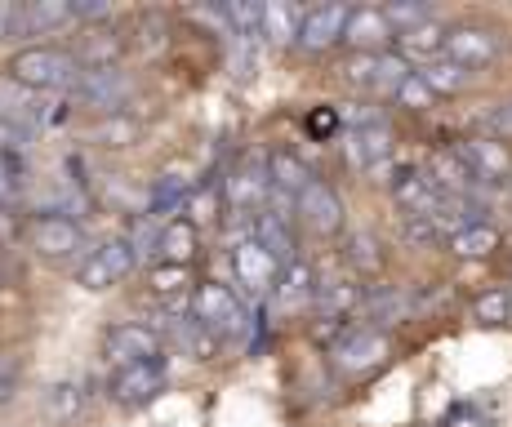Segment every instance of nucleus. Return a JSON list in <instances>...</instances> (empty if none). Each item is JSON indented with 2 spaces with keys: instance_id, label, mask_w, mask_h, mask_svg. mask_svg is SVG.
<instances>
[{
  "instance_id": "f257e3e1",
  "label": "nucleus",
  "mask_w": 512,
  "mask_h": 427,
  "mask_svg": "<svg viewBox=\"0 0 512 427\" xmlns=\"http://www.w3.org/2000/svg\"><path fill=\"white\" fill-rule=\"evenodd\" d=\"M76 76H81L76 54L54 49V45L18 49L14 63H9V81H18L23 89H36V94H58V89H72Z\"/></svg>"
},
{
  "instance_id": "f03ea898",
  "label": "nucleus",
  "mask_w": 512,
  "mask_h": 427,
  "mask_svg": "<svg viewBox=\"0 0 512 427\" xmlns=\"http://www.w3.org/2000/svg\"><path fill=\"white\" fill-rule=\"evenodd\" d=\"M192 321H201L205 330H214L223 343V339L245 334V307L236 303V294L228 285L210 281V285H196L192 290Z\"/></svg>"
},
{
  "instance_id": "7ed1b4c3",
  "label": "nucleus",
  "mask_w": 512,
  "mask_h": 427,
  "mask_svg": "<svg viewBox=\"0 0 512 427\" xmlns=\"http://www.w3.org/2000/svg\"><path fill=\"white\" fill-rule=\"evenodd\" d=\"M410 76V63L401 54H352L343 63V81L366 89V94H397L401 81Z\"/></svg>"
},
{
  "instance_id": "20e7f679",
  "label": "nucleus",
  "mask_w": 512,
  "mask_h": 427,
  "mask_svg": "<svg viewBox=\"0 0 512 427\" xmlns=\"http://www.w3.org/2000/svg\"><path fill=\"white\" fill-rule=\"evenodd\" d=\"M134 272V254L125 241H103L98 250H90L76 263V285L81 290H112L116 281Z\"/></svg>"
},
{
  "instance_id": "39448f33",
  "label": "nucleus",
  "mask_w": 512,
  "mask_h": 427,
  "mask_svg": "<svg viewBox=\"0 0 512 427\" xmlns=\"http://www.w3.org/2000/svg\"><path fill=\"white\" fill-rule=\"evenodd\" d=\"M330 361H334V370H343V374H366L374 365L388 361V339H383L374 325H352V330H343V339L330 347Z\"/></svg>"
},
{
  "instance_id": "423d86ee",
  "label": "nucleus",
  "mask_w": 512,
  "mask_h": 427,
  "mask_svg": "<svg viewBox=\"0 0 512 427\" xmlns=\"http://www.w3.org/2000/svg\"><path fill=\"white\" fill-rule=\"evenodd\" d=\"M504 54V36L495 32V27H477V23H464V27H450L446 36V54L450 63L468 67V72H477V67H490L495 58Z\"/></svg>"
},
{
  "instance_id": "0eeeda50",
  "label": "nucleus",
  "mask_w": 512,
  "mask_h": 427,
  "mask_svg": "<svg viewBox=\"0 0 512 427\" xmlns=\"http://www.w3.org/2000/svg\"><path fill=\"white\" fill-rule=\"evenodd\" d=\"M72 94L81 98V103L98 107V112H121L125 98L134 94V81L121 72V67H81Z\"/></svg>"
},
{
  "instance_id": "6e6552de",
  "label": "nucleus",
  "mask_w": 512,
  "mask_h": 427,
  "mask_svg": "<svg viewBox=\"0 0 512 427\" xmlns=\"http://www.w3.org/2000/svg\"><path fill=\"white\" fill-rule=\"evenodd\" d=\"M397 41V32L388 27L379 5H357L348 9V23H343V41L352 54H388V45Z\"/></svg>"
},
{
  "instance_id": "1a4fd4ad",
  "label": "nucleus",
  "mask_w": 512,
  "mask_h": 427,
  "mask_svg": "<svg viewBox=\"0 0 512 427\" xmlns=\"http://www.w3.org/2000/svg\"><path fill=\"white\" fill-rule=\"evenodd\" d=\"M107 392H112V401H121V405H147V401H156V396L165 392V365H161V356H156V361H139V365H121V370L112 374V383H107Z\"/></svg>"
},
{
  "instance_id": "9d476101",
  "label": "nucleus",
  "mask_w": 512,
  "mask_h": 427,
  "mask_svg": "<svg viewBox=\"0 0 512 427\" xmlns=\"http://www.w3.org/2000/svg\"><path fill=\"white\" fill-rule=\"evenodd\" d=\"M232 272H236V281H241L250 294H268V290H277L281 263L263 250L254 236H241V241L232 245Z\"/></svg>"
},
{
  "instance_id": "9b49d317",
  "label": "nucleus",
  "mask_w": 512,
  "mask_h": 427,
  "mask_svg": "<svg viewBox=\"0 0 512 427\" xmlns=\"http://www.w3.org/2000/svg\"><path fill=\"white\" fill-rule=\"evenodd\" d=\"M103 347H107V356L116 361V370H121V365L156 361V356H161V334H156L152 325H143V321H121V325L107 330Z\"/></svg>"
},
{
  "instance_id": "f8f14e48",
  "label": "nucleus",
  "mask_w": 512,
  "mask_h": 427,
  "mask_svg": "<svg viewBox=\"0 0 512 427\" xmlns=\"http://www.w3.org/2000/svg\"><path fill=\"white\" fill-rule=\"evenodd\" d=\"M27 236H32V250L41 258H72L76 250H85V227L72 223V218H63V214L32 218Z\"/></svg>"
},
{
  "instance_id": "ddd939ff",
  "label": "nucleus",
  "mask_w": 512,
  "mask_h": 427,
  "mask_svg": "<svg viewBox=\"0 0 512 427\" xmlns=\"http://www.w3.org/2000/svg\"><path fill=\"white\" fill-rule=\"evenodd\" d=\"M459 156L468 161V170L477 174L481 187L512 183V152H508V143H499V138H464V143H459Z\"/></svg>"
},
{
  "instance_id": "4468645a",
  "label": "nucleus",
  "mask_w": 512,
  "mask_h": 427,
  "mask_svg": "<svg viewBox=\"0 0 512 427\" xmlns=\"http://www.w3.org/2000/svg\"><path fill=\"white\" fill-rule=\"evenodd\" d=\"M294 214H299L317 236H334L343 227V201H339V192H334L330 183H321V178H312V183L299 192V201H294Z\"/></svg>"
},
{
  "instance_id": "2eb2a0df",
  "label": "nucleus",
  "mask_w": 512,
  "mask_h": 427,
  "mask_svg": "<svg viewBox=\"0 0 512 427\" xmlns=\"http://www.w3.org/2000/svg\"><path fill=\"white\" fill-rule=\"evenodd\" d=\"M423 174L432 178V187H437L441 196H459V201H468L472 192H481L477 174L468 170V161L459 156V147H441V152H432Z\"/></svg>"
},
{
  "instance_id": "dca6fc26",
  "label": "nucleus",
  "mask_w": 512,
  "mask_h": 427,
  "mask_svg": "<svg viewBox=\"0 0 512 427\" xmlns=\"http://www.w3.org/2000/svg\"><path fill=\"white\" fill-rule=\"evenodd\" d=\"M343 23H348V5H312L303 9V23H299V45L308 54H321V49L339 45L343 41Z\"/></svg>"
},
{
  "instance_id": "f3484780",
  "label": "nucleus",
  "mask_w": 512,
  "mask_h": 427,
  "mask_svg": "<svg viewBox=\"0 0 512 427\" xmlns=\"http://www.w3.org/2000/svg\"><path fill=\"white\" fill-rule=\"evenodd\" d=\"M223 192H228V201L236 205V210H254V205H263L272 196L268 156H250L241 170H232V178L223 183Z\"/></svg>"
},
{
  "instance_id": "a211bd4d",
  "label": "nucleus",
  "mask_w": 512,
  "mask_h": 427,
  "mask_svg": "<svg viewBox=\"0 0 512 427\" xmlns=\"http://www.w3.org/2000/svg\"><path fill=\"white\" fill-rule=\"evenodd\" d=\"M0 116L23 129H36L49 121V103L45 94H36V89H23L18 81H9V76H0Z\"/></svg>"
},
{
  "instance_id": "6ab92c4d",
  "label": "nucleus",
  "mask_w": 512,
  "mask_h": 427,
  "mask_svg": "<svg viewBox=\"0 0 512 427\" xmlns=\"http://www.w3.org/2000/svg\"><path fill=\"white\" fill-rule=\"evenodd\" d=\"M343 147H348V161L357 165V170H374V165H383L392 156V129L383 125V121L357 125Z\"/></svg>"
},
{
  "instance_id": "aec40b11",
  "label": "nucleus",
  "mask_w": 512,
  "mask_h": 427,
  "mask_svg": "<svg viewBox=\"0 0 512 427\" xmlns=\"http://www.w3.org/2000/svg\"><path fill=\"white\" fill-rule=\"evenodd\" d=\"M446 36H450V27L437 23V18H428V23L401 32L392 45H397V54L406 58V63H437V58L446 54Z\"/></svg>"
},
{
  "instance_id": "412c9836",
  "label": "nucleus",
  "mask_w": 512,
  "mask_h": 427,
  "mask_svg": "<svg viewBox=\"0 0 512 427\" xmlns=\"http://www.w3.org/2000/svg\"><path fill=\"white\" fill-rule=\"evenodd\" d=\"M392 196H397V205L406 210V218H428L441 205V192L432 187V178L423 170H401L392 178Z\"/></svg>"
},
{
  "instance_id": "4be33fe9",
  "label": "nucleus",
  "mask_w": 512,
  "mask_h": 427,
  "mask_svg": "<svg viewBox=\"0 0 512 427\" xmlns=\"http://www.w3.org/2000/svg\"><path fill=\"white\" fill-rule=\"evenodd\" d=\"M67 23H76V14H72L67 0H27L14 18V32L45 36V32H58V27H67Z\"/></svg>"
},
{
  "instance_id": "5701e85b",
  "label": "nucleus",
  "mask_w": 512,
  "mask_h": 427,
  "mask_svg": "<svg viewBox=\"0 0 512 427\" xmlns=\"http://www.w3.org/2000/svg\"><path fill=\"white\" fill-rule=\"evenodd\" d=\"M250 236L263 245L272 258H277L281 267H290L294 258V232H290V218H281V214H272V210H259L250 218Z\"/></svg>"
},
{
  "instance_id": "b1692460",
  "label": "nucleus",
  "mask_w": 512,
  "mask_h": 427,
  "mask_svg": "<svg viewBox=\"0 0 512 427\" xmlns=\"http://www.w3.org/2000/svg\"><path fill=\"white\" fill-rule=\"evenodd\" d=\"M299 23H303V9L290 5V0H268L259 18V36L268 45H299Z\"/></svg>"
},
{
  "instance_id": "393cba45",
  "label": "nucleus",
  "mask_w": 512,
  "mask_h": 427,
  "mask_svg": "<svg viewBox=\"0 0 512 427\" xmlns=\"http://www.w3.org/2000/svg\"><path fill=\"white\" fill-rule=\"evenodd\" d=\"M268 178H272V192H277V196H285V201H299V192L312 183V170L294 152H272L268 156Z\"/></svg>"
},
{
  "instance_id": "a878e982",
  "label": "nucleus",
  "mask_w": 512,
  "mask_h": 427,
  "mask_svg": "<svg viewBox=\"0 0 512 427\" xmlns=\"http://www.w3.org/2000/svg\"><path fill=\"white\" fill-rule=\"evenodd\" d=\"M277 303L281 307H303L308 299H317V276H312V267L303 263V258H294L290 267H281L277 276Z\"/></svg>"
},
{
  "instance_id": "bb28decb",
  "label": "nucleus",
  "mask_w": 512,
  "mask_h": 427,
  "mask_svg": "<svg viewBox=\"0 0 512 427\" xmlns=\"http://www.w3.org/2000/svg\"><path fill=\"white\" fill-rule=\"evenodd\" d=\"M196 250H201V232H196L187 218H179V223H165V232H161V254L165 263H179V267H187L196 258Z\"/></svg>"
},
{
  "instance_id": "cd10ccee",
  "label": "nucleus",
  "mask_w": 512,
  "mask_h": 427,
  "mask_svg": "<svg viewBox=\"0 0 512 427\" xmlns=\"http://www.w3.org/2000/svg\"><path fill=\"white\" fill-rule=\"evenodd\" d=\"M317 307H321V321H348V316L361 307V290L352 281L317 285Z\"/></svg>"
},
{
  "instance_id": "c85d7f7f",
  "label": "nucleus",
  "mask_w": 512,
  "mask_h": 427,
  "mask_svg": "<svg viewBox=\"0 0 512 427\" xmlns=\"http://www.w3.org/2000/svg\"><path fill=\"white\" fill-rule=\"evenodd\" d=\"M446 245H450V254H459V258H490V254L499 250V232L477 218V223H468L464 232L450 236Z\"/></svg>"
},
{
  "instance_id": "c756f323",
  "label": "nucleus",
  "mask_w": 512,
  "mask_h": 427,
  "mask_svg": "<svg viewBox=\"0 0 512 427\" xmlns=\"http://www.w3.org/2000/svg\"><path fill=\"white\" fill-rule=\"evenodd\" d=\"M419 81L441 98V94H459V89H468L472 72H468V67H459V63H450V58H437V63H423Z\"/></svg>"
},
{
  "instance_id": "7c9ffc66",
  "label": "nucleus",
  "mask_w": 512,
  "mask_h": 427,
  "mask_svg": "<svg viewBox=\"0 0 512 427\" xmlns=\"http://www.w3.org/2000/svg\"><path fill=\"white\" fill-rule=\"evenodd\" d=\"M179 347L187 356H196V361H214V356H219V334L214 330H205L201 321H192V316H187V321L179 325Z\"/></svg>"
},
{
  "instance_id": "2f4dec72",
  "label": "nucleus",
  "mask_w": 512,
  "mask_h": 427,
  "mask_svg": "<svg viewBox=\"0 0 512 427\" xmlns=\"http://www.w3.org/2000/svg\"><path fill=\"white\" fill-rule=\"evenodd\" d=\"M147 285H152V290L161 294V299L179 303V299H187L192 272H187V267H179V263H161V267H152V272H147Z\"/></svg>"
},
{
  "instance_id": "473e14b6",
  "label": "nucleus",
  "mask_w": 512,
  "mask_h": 427,
  "mask_svg": "<svg viewBox=\"0 0 512 427\" xmlns=\"http://www.w3.org/2000/svg\"><path fill=\"white\" fill-rule=\"evenodd\" d=\"M361 307H366L370 321L392 325V321H401V316H406V294H397V290H374V294H361Z\"/></svg>"
},
{
  "instance_id": "72a5a7b5",
  "label": "nucleus",
  "mask_w": 512,
  "mask_h": 427,
  "mask_svg": "<svg viewBox=\"0 0 512 427\" xmlns=\"http://www.w3.org/2000/svg\"><path fill=\"white\" fill-rule=\"evenodd\" d=\"M161 232H165V223L161 218H134V227H130V236H125V245H130V254H134V263L147 254H156L161 250Z\"/></svg>"
},
{
  "instance_id": "f704fd0d",
  "label": "nucleus",
  "mask_w": 512,
  "mask_h": 427,
  "mask_svg": "<svg viewBox=\"0 0 512 427\" xmlns=\"http://www.w3.org/2000/svg\"><path fill=\"white\" fill-rule=\"evenodd\" d=\"M472 316L481 325H504L512 321V294L508 290H486L477 303H472Z\"/></svg>"
},
{
  "instance_id": "c9c22d12",
  "label": "nucleus",
  "mask_w": 512,
  "mask_h": 427,
  "mask_svg": "<svg viewBox=\"0 0 512 427\" xmlns=\"http://www.w3.org/2000/svg\"><path fill=\"white\" fill-rule=\"evenodd\" d=\"M183 214H187V223L201 232V227L219 214V192H214V187H192V192H187V201H183Z\"/></svg>"
},
{
  "instance_id": "e433bc0d",
  "label": "nucleus",
  "mask_w": 512,
  "mask_h": 427,
  "mask_svg": "<svg viewBox=\"0 0 512 427\" xmlns=\"http://www.w3.org/2000/svg\"><path fill=\"white\" fill-rule=\"evenodd\" d=\"M383 18H388V27L401 36V32H410V27L428 23L432 9H428V5H419V0H415V5H410V0H392V5H383Z\"/></svg>"
},
{
  "instance_id": "4c0bfd02",
  "label": "nucleus",
  "mask_w": 512,
  "mask_h": 427,
  "mask_svg": "<svg viewBox=\"0 0 512 427\" xmlns=\"http://www.w3.org/2000/svg\"><path fill=\"white\" fill-rule=\"evenodd\" d=\"M392 98H397L401 107H410V112H428V107L437 103V94H432V89L419 81V72H410V76H406V81H401V89H397V94H392Z\"/></svg>"
},
{
  "instance_id": "58836bf2",
  "label": "nucleus",
  "mask_w": 512,
  "mask_h": 427,
  "mask_svg": "<svg viewBox=\"0 0 512 427\" xmlns=\"http://www.w3.org/2000/svg\"><path fill=\"white\" fill-rule=\"evenodd\" d=\"M348 263L352 267H361V272H379V245H374V236H366V232H352L348 236Z\"/></svg>"
},
{
  "instance_id": "ea45409f",
  "label": "nucleus",
  "mask_w": 512,
  "mask_h": 427,
  "mask_svg": "<svg viewBox=\"0 0 512 427\" xmlns=\"http://www.w3.org/2000/svg\"><path fill=\"white\" fill-rule=\"evenodd\" d=\"M45 405H49V414H58V419H72V414L81 410V387H72V383L49 387V392H45Z\"/></svg>"
},
{
  "instance_id": "a19ab883",
  "label": "nucleus",
  "mask_w": 512,
  "mask_h": 427,
  "mask_svg": "<svg viewBox=\"0 0 512 427\" xmlns=\"http://www.w3.org/2000/svg\"><path fill=\"white\" fill-rule=\"evenodd\" d=\"M27 147H32V129L0 116V156H18V152H27Z\"/></svg>"
},
{
  "instance_id": "79ce46f5",
  "label": "nucleus",
  "mask_w": 512,
  "mask_h": 427,
  "mask_svg": "<svg viewBox=\"0 0 512 427\" xmlns=\"http://www.w3.org/2000/svg\"><path fill=\"white\" fill-rule=\"evenodd\" d=\"M486 125H490V138H499V143L512 138V98H508V103H499L495 112L486 116Z\"/></svg>"
},
{
  "instance_id": "37998d69",
  "label": "nucleus",
  "mask_w": 512,
  "mask_h": 427,
  "mask_svg": "<svg viewBox=\"0 0 512 427\" xmlns=\"http://www.w3.org/2000/svg\"><path fill=\"white\" fill-rule=\"evenodd\" d=\"M18 392V361L14 356H0V405Z\"/></svg>"
},
{
  "instance_id": "c03bdc74",
  "label": "nucleus",
  "mask_w": 512,
  "mask_h": 427,
  "mask_svg": "<svg viewBox=\"0 0 512 427\" xmlns=\"http://www.w3.org/2000/svg\"><path fill=\"white\" fill-rule=\"evenodd\" d=\"M18 192V170H14V156H0V205Z\"/></svg>"
},
{
  "instance_id": "a18cd8bd",
  "label": "nucleus",
  "mask_w": 512,
  "mask_h": 427,
  "mask_svg": "<svg viewBox=\"0 0 512 427\" xmlns=\"http://www.w3.org/2000/svg\"><path fill=\"white\" fill-rule=\"evenodd\" d=\"M406 241H415V245H432V241H437V232H432L428 218H406Z\"/></svg>"
},
{
  "instance_id": "49530a36",
  "label": "nucleus",
  "mask_w": 512,
  "mask_h": 427,
  "mask_svg": "<svg viewBox=\"0 0 512 427\" xmlns=\"http://www.w3.org/2000/svg\"><path fill=\"white\" fill-rule=\"evenodd\" d=\"M72 14H76V18H90V23H94V18H107V14H112V5H107V0H90V5H81V0H76Z\"/></svg>"
},
{
  "instance_id": "de8ad7c7",
  "label": "nucleus",
  "mask_w": 512,
  "mask_h": 427,
  "mask_svg": "<svg viewBox=\"0 0 512 427\" xmlns=\"http://www.w3.org/2000/svg\"><path fill=\"white\" fill-rule=\"evenodd\" d=\"M334 125H339V116H334V112H326V107H321V112H317V116H312V121H308V129H312V134H330Z\"/></svg>"
},
{
  "instance_id": "09e8293b",
  "label": "nucleus",
  "mask_w": 512,
  "mask_h": 427,
  "mask_svg": "<svg viewBox=\"0 0 512 427\" xmlns=\"http://www.w3.org/2000/svg\"><path fill=\"white\" fill-rule=\"evenodd\" d=\"M14 18H18V5H9V0H0V36L14 32Z\"/></svg>"
},
{
  "instance_id": "8fccbe9b",
  "label": "nucleus",
  "mask_w": 512,
  "mask_h": 427,
  "mask_svg": "<svg viewBox=\"0 0 512 427\" xmlns=\"http://www.w3.org/2000/svg\"><path fill=\"white\" fill-rule=\"evenodd\" d=\"M5 241H14V214L0 205V245H5Z\"/></svg>"
}]
</instances>
